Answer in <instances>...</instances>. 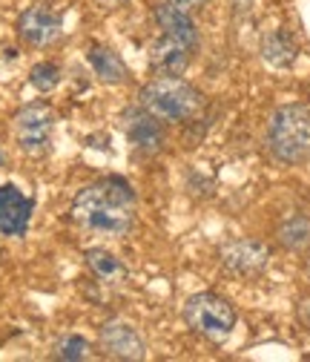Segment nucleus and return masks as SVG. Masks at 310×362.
Masks as SVG:
<instances>
[{"instance_id": "nucleus-1", "label": "nucleus", "mask_w": 310, "mask_h": 362, "mask_svg": "<svg viewBox=\"0 0 310 362\" xmlns=\"http://www.w3.org/2000/svg\"><path fill=\"white\" fill-rule=\"evenodd\" d=\"M136 210L138 199L129 181L121 175H107L86 185L75 196L69 216L81 230H90L107 239H124L136 228Z\"/></svg>"}, {"instance_id": "nucleus-2", "label": "nucleus", "mask_w": 310, "mask_h": 362, "mask_svg": "<svg viewBox=\"0 0 310 362\" xmlns=\"http://www.w3.org/2000/svg\"><path fill=\"white\" fill-rule=\"evenodd\" d=\"M138 101L155 118L169 124H190L204 112V95L181 75H158L141 86Z\"/></svg>"}, {"instance_id": "nucleus-3", "label": "nucleus", "mask_w": 310, "mask_h": 362, "mask_svg": "<svg viewBox=\"0 0 310 362\" xmlns=\"http://www.w3.org/2000/svg\"><path fill=\"white\" fill-rule=\"evenodd\" d=\"M268 147L273 158L287 167H299L310 161V107L307 104H285L270 115Z\"/></svg>"}, {"instance_id": "nucleus-4", "label": "nucleus", "mask_w": 310, "mask_h": 362, "mask_svg": "<svg viewBox=\"0 0 310 362\" xmlns=\"http://www.w3.org/2000/svg\"><path fill=\"white\" fill-rule=\"evenodd\" d=\"M236 308L225 299V296H218V293H196L187 299L184 305V322L187 328H193L196 334L213 339V342H221V339H227L236 328Z\"/></svg>"}, {"instance_id": "nucleus-5", "label": "nucleus", "mask_w": 310, "mask_h": 362, "mask_svg": "<svg viewBox=\"0 0 310 362\" xmlns=\"http://www.w3.org/2000/svg\"><path fill=\"white\" fill-rule=\"evenodd\" d=\"M12 129H15V141L18 147L32 156V158H40L47 156L49 147H52V129H55V112L49 104H26L15 112V121H12Z\"/></svg>"}, {"instance_id": "nucleus-6", "label": "nucleus", "mask_w": 310, "mask_h": 362, "mask_svg": "<svg viewBox=\"0 0 310 362\" xmlns=\"http://www.w3.org/2000/svg\"><path fill=\"white\" fill-rule=\"evenodd\" d=\"M218 262L227 274L242 276V279H253V276L268 270L270 247L258 239H233V242L218 247Z\"/></svg>"}, {"instance_id": "nucleus-7", "label": "nucleus", "mask_w": 310, "mask_h": 362, "mask_svg": "<svg viewBox=\"0 0 310 362\" xmlns=\"http://www.w3.org/2000/svg\"><path fill=\"white\" fill-rule=\"evenodd\" d=\"M121 127H124V132H126L129 144L136 147L138 153H144V156H158V153L164 150V144H167V132H164L161 118H155V115H153L150 110H144L141 104L124 110Z\"/></svg>"}, {"instance_id": "nucleus-8", "label": "nucleus", "mask_w": 310, "mask_h": 362, "mask_svg": "<svg viewBox=\"0 0 310 362\" xmlns=\"http://www.w3.org/2000/svg\"><path fill=\"white\" fill-rule=\"evenodd\" d=\"M98 345L107 356L112 359H132V362H138L147 356V345L141 339V334L132 328L129 322L124 320H112L101 328V337H98Z\"/></svg>"}, {"instance_id": "nucleus-9", "label": "nucleus", "mask_w": 310, "mask_h": 362, "mask_svg": "<svg viewBox=\"0 0 310 362\" xmlns=\"http://www.w3.org/2000/svg\"><path fill=\"white\" fill-rule=\"evenodd\" d=\"M35 213V202L15 185H0V233L26 236Z\"/></svg>"}, {"instance_id": "nucleus-10", "label": "nucleus", "mask_w": 310, "mask_h": 362, "mask_svg": "<svg viewBox=\"0 0 310 362\" xmlns=\"http://www.w3.org/2000/svg\"><path fill=\"white\" fill-rule=\"evenodd\" d=\"M18 35L29 47H52L64 35V21L47 6H32L18 18Z\"/></svg>"}, {"instance_id": "nucleus-11", "label": "nucleus", "mask_w": 310, "mask_h": 362, "mask_svg": "<svg viewBox=\"0 0 310 362\" xmlns=\"http://www.w3.org/2000/svg\"><path fill=\"white\" fill-rule=\"evenodd\" d=\"M193 52L196 49H190L187 43H181V40H175V37L161 32V37H155L153 47H150V64L161 75H181L187 69Z\"/></svg>"}, {"instance_id": "nucleus-12", "label": "nucleus", "mask_w": 310, "mask_h": 362, "mask_svg": "<svg viewBox=\"0 0 310 362\" xmlns=\"http://www.w3.org/2000/svg\"><path fill=\"white\" fill-rule=\"evenodd\" d=\"M299 58V43L287 29H270L261 35V61L273 69H290Z\"/></svg>"}, {"instance_id": "nucleus-13", "label": "nucleus", "mask_w": 310, "mask_h": 362, "mask_svg": "<svg viewBox=\"0 0 310 362\" xmlns=\"http://www.w3.org/2000/svg\"><path fill=\"white\" fill-rule=\"evenodd\" d=\"M155 23H158V29H161L164 35L187 43L190 49H198V29H196L190 12L172 6L169 0H167V4H161V6L155 9Z\"/></svg>"}, {"instance_id": "nucleus-14", "label": "nucleus", "mask_w": 310, "mask_h": 362, "mask_svg": "<svg viewBox=\"0 0 310 362\" xmlns=\"http://www.w3.org/2000/svg\"><path fill=\"white\" fill-rule=\"evenodd\" d=\"M86 61H90L93 72L98 75V81L104 83H124L126 81V64L121 61V55L109 47H104V43H93L90 52H86Z\"/></svg>"}, {"instance_id": "nucleus-15", "label": "nucleus", "mask_w": 310, "mask_h": 362, "mask_svg": "<svg viewBox=\"0 0 310 362\" xmlns=\"http://www.w3.org/2000/svg\"><path fill=\"white\" fill-rule=\"evenodd\" d=\"M83 259H86V267L93 270V276L101 279L104 285H121L126 279L124 262L115 253L104 250V247H90V250L83 253Z\"/></svg>"}, {"instance_id": "nucleus-16", "label": "nucleus", "mask_w": 310, "mask_h": 362, "mask_svg": "<svg viewBox=\"0 0 310 362\" xmlns=\"http://www.w3.org/2000/svg\"><path fill=\"white\" fill-rule=\"evenodd\" d=\"M276 239L285 250H293V253H304L310 250V216L304 213H293L287 216L279 230H276Z\"/></svg>"}, {"instance_id": "nucleus-17", "label": "nucleus", "mask_w": 310, "mask_h": 362, "mask_svg": "<svg viewBox=\"0 0 310 362\" xmlns=\"http://www.w3.org/2000/svg\"><path fill=\"white\" fill-rule=\"evenodd\" d=\"M29 83L37 89V93H52V89L61 83V66L55 61H40L29 69Z\"/></svg>"}, {"instance_id": "nucleus-18", "label": "nucleus", "mask_w": 310, "mask_h": 362, "mask_svg": "<svg viewBox=\"0 0 310 362\" xmlns=\"http://www.w3.org/2000/svg\"><path fill=\"white\" fill-rule=\"evenodd\" d=\"M55 356L64 359V362H78V359H86L90 356V342L78 334H69L64 337L58 345H55Z\"/></svg>"}, {"instance_id": "nucleus-19", "label": "nucleus", "mask_w": 310, "mask_h": 362, "mask_svg": "<svg viewBox=\"0 0 310 362\" xmlns=\"http://www.w3.org/2000/svg\"><path fill=\"white\" fill-rule=\"evenodd\" d=\"M296 316H299V322L310 331V296L299 299V305H296Z\"/></svg>"}, {"instance_id": "nucleus-20", "label": "nucleus", "mask_w": 310, "mask_h": 362, "mask_svg": "<svg viewBox=\"0 0 310 362\" xmlns=\"http://www.w3.org/2000/svg\"><path fill=\"white\" fill-rule=\"evenodd\" d=\"M172 6H179V9H184V12H193V9H201L207 0H169Z\"/></svg>"}, {"instance_id": "nucleus-21", "label": "nucleus", "mask_w": 310, "mask_h": 362, "mask_svg": "<svg viewBox=\"0 0 310 362\" xmlns=\"http://www.w3.org/2000/svg\"><path fill=\"white\" fill-rule=\"evenodd\" d=\"M250 6H253V0H233L236 15H247V12H250Z\"/></svg>"}, {"instance_id": "nucleus-22", "label": "nucleus", "mask_w": 310, "mask_h": 362, "mask_svg": "<svg viewBox=\"0 0 310 362\" xmlns=\"http://www.w3.org/2000/svg\"><path fill=\"white\" fill-rule=\"evenodd\" d=\"M95 4H98L101 9H121L126 0H95Z\"/></svg>"}, {"instance_id": "nucleus-23", "label": "nucleus", "mask_w": 310, "mask_h": 362, "mask_svg": "<svg viewBox=\"0 0 310 362\" xmlns=\"http://www.w3.org/2000/svg\"><path fill=\"white\" fill-rule=\"evenodd\" d=\"M304 274H307V279H310V259H307V264H304Z\"/></svg>"}, {"instance_id": "nucleus-24", "label": "nucleus", "mask_w": 310, "mask_h": 362, "mask_svg": "<svg viewBox=\"0 0 310 362\" xmlns=\"http://www.w3.org/2000/svg\"><path fill=\"white\" fill-rule=\"evenodd\" d=\"M0 164H4V156H0Z\"/></svg>"}]
</instances>
